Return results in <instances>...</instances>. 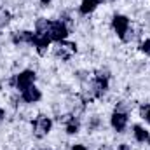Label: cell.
Returning a JSON list of instances; mask_svg holds the SVG:
<instances>
[{"instance_id": "1", "label": "cell", "mask_w": 150, "mask_h": 150, "mask_svg": "<svg viewBox=\"0 0 150 150\" xmlns=\"http://www.w3.org/2000/svg\"><path fill=\"white\" fill-rule=\"evenodd\" d=\"M52 129V119L49 115H38L32 120V133L35 138H45Z\"/></svg>"}, {"instance_id": "2", "label": "cell", "mask_w": 150, "mask_h": 150, "mask_svg": "<svg viewBox=\"0 0 150 150\" xmlns=\"http://www.w3.org/2000/svg\"><path fill=\"white\" fill-rule=\"evenodd\" d=\"M49 38L52 40V42H61V40H67L68 35H70V30H68V26H67V23L65 21H61V19H56V21H51V26H49Z\"/></svg>"}, {"instance_id": "3", "label": "cell", "mask_w": 150, "mask_h": 150, "mask_svg": "<svg viewBox=\"0 0 150 150\" xmlns=\"http://www.w3.org/2000/svg\"><path fill=\"white\" fill-rule=\"evenodd\" d=\"M12 77H14V89L18 91H25L30 86H35V80H37V74L33 70H23Z\"/></svg>"}, {"instance_id": "4", "label": "cell", "mask_w": 150, "mask_h": 150, "mask_svg": "<svg viewBox=\"0 0 150 150\" xmlns=\"http://www.w3.org/2000/svg\"><path fill=\"white\" fill-rule=\"evenodd\" d=\"M75 52H77V44H75V42H70V40H61V42H58V45H56V49H54L56 58H61L63 61L70 59L72 54H75Z\"/></svg>"}, {"instance_id": "5", "label": "cell", "mask_w": 150, "mask_h": 150, "mask_svg": "<svg viewBox=\"0 0 150 150\" xmlns=\"http://www.w3.org/2000/svg\"><path fill=\"white\" fill-rule=\"evenodd\" d=\"M112 28H113V32H115V35L120 38L129 28H131V21H129V18L124 16V14H115L112 18Z\"/></svg>"}, {"instance_id": "6", "label": "cell", "mask_w": 150, "mask_h": 150, "mask_svg": "<svg viewBox=\"0 0 150 150\" xmlns=\"http://www.w3.org/2000/svg\"><path fill=\"white\" fill-rule=\"evenodd\" d=\"M127 122H129V115L126 112H119L115 110L110 117V126L115 133H124L126 127H127Z\"/></svg>"}, {"instance_id": "7", "label": "cell", "mask_w": 150, "mask_h": 150, "mask_svg": "<svg viewBox=\"0 0 150 150\" xmlns=\"http://www.w3.org/2000/svg\"><path fill=\"white\" fill-rule=\"evenodd\" d=\"M12 44L14 45H33L35 44V32L32 30H19V32H14L12 33Z\"/></svg>"}, {"instance_id": "8", "label": "cell", "mask_w": 150, "mask_h": 150, "mask_svg": "<svg viewBox=\"0 0 150 150\" xmlns=\"http://www.w3.org/2000/svg\"><path fill=\"white\" fill-rule=\"evenodd\" d=\"M42 100V91L37 86H30L28 89L21 91V101H25L26 105H35Z\"/></svg>"}, {"instance_id": "9", "label": "cell", "mask_w": 150, "mask_h": 150, "mask_svg": "<svg viewBox=\"0 0 150 150\" xmlns=\"http://www.w3.org/2000/svg\"><path fill=\"white\" fill-rule=\"evenodd\" d=\"M51 42L52 40L49 38V35H38V33H35V44H33V47H35L38 56H47Z\"/></svg>"}, {"instance_id": "10", "label": "cell", "mask_w": 150, "mask_h": 150, "mask_svg": "<svg viewBox=\"0 0 150 150\" xmlns=\"http://www.w3.org/2000/svg\"><path fill=\"white\" fill-rule=\"evenodd\" d=\"M98 5H100V0H82L79 5V12L82 16H89L98 9Z\"/></svg>"}, {"instance_id": "11", "label": "cell", "mask_w": 150, "mask_h": 150, "mask_svg": "<svg viewBox=\"0 0 150 150\" xmlns=\"http://www.w3.org/2000/svg\"><path fill=\"white\" fill-rule=\"evenodd\" d=\"M49 26H51V19H47V18H38L37 21H35V33L38 35H47L49 33Z\"/></svg>"}, {"instance_id": "12", "label": "cell", "mask_w": 150, "mask_h": 150, "mask_svg": "<svg viewBox=\"0 0 150 150\" xmlns=\"http://www.w3.org/2000/svg\"><path fill=\"white\" fill-rule=\"evenodd\" d=\"M133 136H134V140H136L138 143H145L150 138V133L143 127V126H138V124H136V126L133 127Z\"/></svg>"}, {"instance_id": "13", "label": "cell", "mask_w": 150, "mask_h": 150, "mask_svg": "<svg viewBox=\"0 0 150 150\" xmlns=\"http://www.w3.org/2000/svg\"><path fill=\"white\" fill-rule=\"evenodd\" d=\"M11 19H12V16H11L9 9L0 7V30H2V28H5V26L11 23Z\"/></svg>"}, {"instance_id": "14", "label": "cell", "mask_w": 150, "mask_h": 150, "mask_svg": "<svg viewBox=\"0 0 150 150\" xmlns=\"http://www.w3.org/2000/svg\"><path fill=\"white\" fill-rule=\"evenodd\" d=\"M140 115H142V119H143L145 122L150 124V103H143V105L140 107Z\"/></svg>"}, {"instance_id": "15", "label": "cell", "mask_w": 150, "mask_h": 150, "mask_svg": "<svg viewBox=\"0 0 150 150\" xmlns=\"http://www.w3.org/2000/svg\"><path fill=\"white\" fill-rule=\"evenodd\" d=\"M120 40H122L124 44H131V42L134 40V30H133V28H129V30L120 37Z\"/></svg>"}, {"instance_id": "16", "label": "cell", "mask_w": 150, "mask_h": 150, "mask_svg": "<svg viewBox=\"0 0 150 150\" xmlns=\"http://www.w3.org/2000/svg\"><path fill=\"white\" fill-rule=\"evenodd\" d=\"M140 51L145 52L147 56H150V38H145V40L140 44Z\"/></svg>"}, {"instance_id": "17", "label": "cell", "mask_w": 150, "mask_h": 150, "mask_svg": "<svg viewBox=\"0 0 150 150\" xmlns=\"http://www.w3.org/2000/svg\"><path fill=\"white\" fill-rule=\"evenodd\" d=\"M117 150H133V149H131L129 143H119L117 145Z\"/></svg>"}, {"instance_id": "18", "label": "cell", "mask_w": 150, "mask_h": 150, "mask_svg": "<svg viewBox=\"0 0 150 150\" xmlns=\"http://www.w3.org/2000/svg\"><path fill=\"white\" fill-rule=\"evenodd\" d=\"M70 150H87V147L82 145V143H75V145H72V149Z\"/></svg>"}, {"instance_id": "19", "label": "cell", "mask_w": 150, "mask_h": 150, "mask_svg": "<svg viewBox=\"0 0 150 150\" xmlns=\"http://www.w3.org/2000/svg\"><path fill=\"white\" fill-rule=\"evenodd\" d=\"M5 117H7V112L0 107V122H2V120H5Z\"/></svg>"}, {"instance_id": "20", "label": "cell", "mask_w": 150, "mask_h": 150, "mask_svg": "<svg viewBox=\"0 0 150 150\" xmlns=\"http://www.w3.org/2000/svg\"><path fill=\"white\" fill-rule=\"evenodd\" d=\"M51 2H52V0H40V4H42V5H49Z\"/></svg>"}, {"instance_id": "21", "label": "cell", "mask_w": 150, "mask_h": 150, "mask_svg": "<svg viewBox=\"0 0 150 150\" xmlns=\"http://www.w3.org/2000/svg\"><path fill=\"white\" fill-rule=\"evenodd\" d=\"M100 2H105V4H112V2H115V0H100Z\"/></svg>"}, {"instance_id": "22", "label": "cell", "mask_w": 150, "mask_h": 150, "mask_svg": "<svg viewBox=\"0 0 150 150\" xmlns=\"http://www.w3.org/2000/svg\"><path fill=\"white\" fill-rule=\"evenodd\" d=\"M40 150H52V149H40Z\"/></svg>"}, {"instance_id": "23", "label": "cell", "mask_w": 150, "mask_h": 150, "mask_svg": "<svg viewBox=\"0 0 150 150\" xmlns=\"http://www.w3.org/2000/svg\"><path fill=\"white\" fill-rule=\"evenodd\" d=\"M147 142H149V147H150V138H149V140H147Z\"/></svg>"}]
</instances>
